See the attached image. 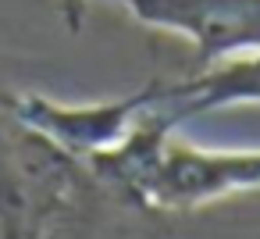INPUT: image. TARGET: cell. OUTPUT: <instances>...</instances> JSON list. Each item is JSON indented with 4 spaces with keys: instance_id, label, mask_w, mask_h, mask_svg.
Segmentation results:
<instances>
[{
    "instance_id": "6da1fadb",
    "label": "cell",
    "mask_w": 260,
    "mask_h": 239,
    "mask_svg": "<svg viewBox=\"0 0 260 239\" xmlns=\"http://www.w3.org/2000/svg\"><path fill=\"white\" fill-rule=\"evenodd\" d=\"M89 186V168L32 129L11 89H0V235L47 239Z\"/></svg>"
},
{
    "instance_id": "7a4b0ae2",
    "label": "cell",
    "mask_w": 260,
    "mask_h": 239,
    "mask_svg": "<svg viewBox=\"0 0 260 239\" xmlns=\"http://www.w3.org/2000/svg\"><path fill=\"white\" fill-rule=\"evenodd\" d=\"M139 25L185 40L203 65L260 50V0H114Z\"/></svg>"
},
{
    "instance_id": "3957f363",
    "label": "cell",
    "mask_w": 260,
    "mask_h": 239,
    "mask_svg": "<svg viewBox=\"0 0 260 239\" xmlns=\"http://www.w3.org/2000/svg\"><path fill=\"white\" fill-rule=\"evenodd\" d=\"M11 104L32 129H40L64 154L86 164L104 150L118 146L132 132V125L150 107V86L121 100H100V104H57L40 93H11Z\"/></svg>"
},
{
    "instance_id": "277c9868",
    "label": "cell",
    "mask_w": 260,
    "mask_h": 239,
    "mask_svg": "<svg viewBox=\"0 0 260 239\" xmlns=\"http://www.w3.org/2000/svg\"><path fill=\"white\" fill-rule=\"evenodd\" d=\"M253 104H260V50L210 61L207 68L178 82H150V107L168 125Z\"/></svg>"
},
{
    "instance_id": "5b68a950",
    "label": "cell",
    "mask_w": 260,
    "mask_h": 239,
    "mask_svg": "<svg viewBox=\"0 0 260 239\" xmlns=\"http://www.w3.org/2000/svg\"><path fill=\"white\" fill-rule=\"evenodd\" d=\"M0 239H18V235H0Z\"/></svg>"
}]
</instances>
